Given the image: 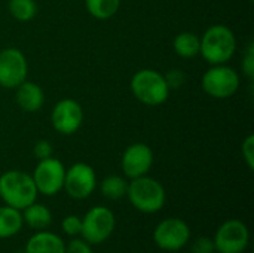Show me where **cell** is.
Returning a JSON list of instances; mask_svg holds the SVG:
<instances>
[{
  "label": "cell",
  "instance_id": "cell-20",
  "mask_svg": "<svg viewBox=\"0 0 254 253\" xmlns=\"http://www.w3.org/2000/svg\"><path fill=\"white\" fill-rule=\"evenodd\" d=\"M85 7L88 13L95 19L106 21L118 13L121 0H85Z\"/></svg>",
  "mask_w": 254,
  "mask_h": 253
},
{
  "label": "cell",
  "instance_id": "cell-10",
  "mask_svg": "<svg viewBox=\"0 0 254 253\" xmlns=\"http://www.w3.org/2000/svg\"><path fill=\"white\" fill-rule=\"evenodd\" d=\"M28 76V61L24 52L9 46L0 51V86L15 89Z\"/></svg>",
  "mask_w": 254,
  "mask_h": 253
},
{
  "label": "cell",
  "instance_id": "cell-26",
  "mask_svg": "<svg viewBox=\"0 0 254 253\" xmlns=\"http://www.w3.org/2000/svg\"><path fill=\"white\" fill-rule=\"evenodd\" d=\"M52 154H54V148H52V145H51L49 140L40 139V140H37V142L34 143V146H33V155L36 157L37 161L46 160V158L52 157Z\"/></svg>",
  "mask_w": 254,
  "mask_h": 253
},
{
  "label": "cell",
  "instance_id": "cell-5",
  "mask_svg": "<svg viewBox=\"0 0 254 253\" xmlns=\"http://www.w3.org/2000/svg\"><path fill=\"white\" fill-rule=\"evenodd\" d=\"M241 85L240 73L228 64H214L201 78L202 91L216 100H226L237 94Z\"/></svg>",
  "mask_w": 254,
  "mask_h": 253
},
{
  "label": "cell",
  "instance_id": "cell-25",
  "mask_svg": "<svg viewBox=\"0 0 254 253\" xmlns=\"http://www.w3.org/2000/svg\"><path fill=\"white\" fill-rule=\"evenodd\" d=\"M164 76L170 89H179L186 82V73L182 69H171Z\"/></svg>",
  "mask_w": 254,
  "mask_h": 253
},
{
  "label": "cell",
  "instance_id": "cell-11",
  "mask_svg": "<svg viewBox=\"0 0 254 253\" xmlns=\"http://www.w3.org/2000/svg\"><path fill=\"white\" fill-rule=\"evenodd\" d=\"M97 188V174L95 170L86 163H74L65 169L64 177V191L73 200H85Z\"/></svg>",
  "mask_w": 254,
  "mask_h": 253
},
{
  "label": "cell",
  "instance_id": "cell-29",
  "mask_svg": "<svg viewBox=\"0 0 254 253\" xmlns=\"http://www.w3.org/2000/svg\"><path fill=\"white\" fill-rule=\"evenodd\" d=\"M249 1H253V0H249Z\"/></svg>",
  "mask_w": 254,
  "mask_h": 253
},
{
  "label": "cell",
  "instance_id": "cell-12",
  "mask_svg": "<svg viewBox=\"0 0 254 253\" xmlns=\"http://www.w3.org/2000/svg\"><path fill=\"white\" fill-rule=\"evenodd\" d=\"M83 109L74 98H63L57 101L51 112L52 128L63 136H73L83 124Z\"/></svg>",
  "mask_w": 254,
  "mask_h": 253
},
{
  "label": "cell",
  "instance_id": "cell-14",
  "mask_svg": "<svg viewBox=\"0 0 254 253\" xmlns=\"http://www.w3.org/2000/svg\"><path fill=\"white\" fill-rule=\"evenodd\" d=\"M15 101L21 110L27 113H36L45 104V92L40 85L27 79L15 88Z\"/></svg>",
  "mask_w": 254,
  "mask_h": 253
},
{
  "label": "cell",
  "instance_id": "cell-8",
  "mask_svg": "<svg viewBox=\"0 0 254 253\" xmlns=\"http://www.w3.org/2000/svg\"><path fill=\"white\" fill-rule=\"evenodd\" d=\"M190 240V228L180 218H167L153 230L155 245L165 252H179Z\"/></svg>",
  "mask_w": 254,
  "mask_h": 253
},
{
  "label": "cell",
  "instance_id": "cell-7",
  "mask_svg": "<svg viewBox=\"0 0 254 253\" xmlns=\"http://www.w3.org/2000/svg\"><path fill=\"white\" fill-rule=\"evenodd\" d=\"M31 177L39 194L45 197H54L64 188L65 167L58 158L49 157L37 163Z\"/></svg>",
  "mask_w": 254,
  "mask_h": 253
},
{
  "label": "cell",
  "instance_id": "cell-27",
  "mask_svg": "<svg viewBox=\"0 0 254 253\" xmlns=\"http://www.w3.org/2000/svg\"><path fill=\"white\" fill-rule=\"evenodd\" d=\"M65 253H94L88 242L82 237H73L68 243H65Z\"/></svg>",
  "mask_w": 254,
  "mask_h": 253
},
{
  "label": "cell",
  "instance_id": "cell-4",
  "mask_svg": "<svg viewBox=\"0 0 254 253\" xmlns=\"http://www.w3.org/2000/svg\"><path fill=\"white\" fill-rule=\"evenodd\" d=\"M129 88L135 100L155 107L164 104L170 97V88L165 76L155 69H141L131 78Z\"/></svg>",
  "mask_w": 254,
  "mask_h": 253
},
{
  "label": "cell",
  "instance_id": "cell-22",
  "mask_svg": "<svg viewBox=\"0 0 254 253\" xmlns=\"http://www.w3.org/2000/svg\"><path fill=\"white\" fill-rule=\"evenodd\" d=\"M61 230L65 236L68 237H80V231H82V218L76 216V215H68L63 219L61 222Z\"/></svg>",
  "mask_w": 254,
  "mask_h": 253
},
{
  "label": "cell",
  "instance_id": "cell-1",
  "mask_svg": "<svg viewBox=\"0 0 254 253\" xmlns=\"http://www.w3.org/2000/svg\"><path fill=\"white\" fill-rule=\"evenodd\" d=\"M237 51L235 33L225 24L210 25L199 36V55L210 64H228Z\"/></svg>",
  "mask_w": 254,
  "mask_h": 253
},
{
  "label": "cell",
  "instance_id": "cell-18",
  "mask_svg": "<svg viewBox=\"0 0 254 253\" xmlns=\"http://www.w3.org/2000/svg\"><path fill=\"white\" fill-rule=\"evenodd\" d=\"M173 48L180 58H193L199 55V36L192 31H182L174 37Z\"/></svg>",
  "mask_w": 254,
  "mask_h": 253
},
{
  "label": "cell",
  "instance_id": "cell-9",
  "mask_svg": "<svg viewBox=\"0 0 254 253\" xmlns=\"http://www.w3.org/2000/svg\"><path fill=\"white\" fill-rule=\"evenodd\" d=\"M213 242L217 253H244L250 243V231L243 221L228 219L217 228Z\"/></svg>",
  "mask_w": 254,
  "mask_h": 253
},
{
  "label": "cell",
  "instance_id": "cell-16",
  "mask_svg": "<svg viewBox=\"0 0 254 253\" xmlns=\"http://www.w3.org/2000/svg\"><path fill=\"white\" fill-rule=\"evenodd\" d=\"M21 215H22L24 224H27L31 230H36V231L46 230L52 224V213L49 207L37 201L31 203L24 210H21Z\"/></svg>",
  "mask_w": 254,
  "mask_h": 253
},
{
  "label": "cell",
  "instance_id": "cell-21",
  "mask_svg": "<svg viewBox=\"0 0 254 253\" xmlns=\"http://www.w3.org/2000/svg\"><path fill=\"white\" fill-rule=\"evenodd\" d=\"M7 9L10 16L19 22L31 21L37 15L36 0H9Z\"/></svg>",
  "mask_w": 254,
  "mask_h": 253
},
{
  "label": "cell",
  "instance_id": "cell-28",
  "mask_svg": "<svg viewBox=\"0 0 254 253\" xmlns=\"http://www.w3.org/2000/svg\"><path fill=\"white\" fill-rule=\"evenodd\" d=\"M192 253H216L213 239H210V237H198L192 243Z\"/></svg>",
  "mask_w": 254,
  "mask_h": 253
},
{
  "label": "cell",
  "instance_id": "cell-24",
  "mask_svg": "<svg viewBox=\"0 0 254 253\" xmlns=\"http://www.w3.org/2000/svg\"><path fill=\"white\" fill-rule=\"evenodd\" d=\"M241 154H243V160L247 164L249 170L254 169V136L249 134L241 145Z\"/></svg>",
  "mask_w": 254,
  "mask_h": 253
},
{
  "label": "cell",
  "instance_id": "cell-13",
  "mask_svg": "<svg viewBox=\"0 0 254 253\" xmlns=\"http://www.w3.org/2000/svg\"><path fill=\"white\" fill-rule=\"evenodd\" d=\"M153 160H155L153 151L146 143L138 142L129 145L124 151L121 158V167L124 176L129 180L146 176L153 166Z\"/></svg>",
  "mask_w": 254,
  "mask_h": 253
},
{
  "label": "cell",
  "instance_id": "cell-15",
  "mask_svg": "<svg viewBox=\"0 0 254 253\" xmlns=\"http://www.w3.org/2000/svg\"><path fill=\"white\" fill-rule=\"evenodd\" d=\"M25 253H65V243L61 236L42 230L28 239Z\"/></svg>",
  "mask_w": 254,
  "mask_h": 253
},
{
  "label": "cell",
  "instance_id": "cell-3",
  "mask_svg": "<svg viewBox=\"0 0 254 253\" xmlns=\"http://www.w3.org/2000/svg\"><path fill=\"white\" fill-rule=\"evenodd\" d=\"M127 197L135 210L147 215L158 213L167 201V192L162 183L147 174L128 182Z\"/></svg>",
  "mask_w": 254,
  "mask_h": 253
},
{
  "label": "cell",
  "instance_id": "cell-2",
  "mask_svg": "<svg viewBox=\"0 0 254 253\" xmlns=\"http://www.w3.org/2000/svg\"><path fill=\"white\" fill-rule=\"evenodd\" d=\"M37 195L31 174L21 170H7L0 174V198L6 206L24 210L37 201Z\"/></svg>",
  "mask_w": 254,
  "mask_h": 253
},
{
  "label": "cell",
  "instance_id": "cell-17",
  "mask_svg": "<svg viewBox=\"0 0 254 253\" xmlns=\"http://www.w3.org/2000/svg\"><path fill=\"white\" fill-rule=\"evenodd\" d=\"M24 225L21 210L10 206H0V239H10L16 236Z\"/></svg>",
  "mask_w": 254,
  "mask_h": 253
},
{
  "label": "cell",
  "instance_id": "cell-19",
  "mask_svg": "<svg viewBox=\"0 0 254 253\" xmlns=\"http://www.w3.org/2000/svg\"><path fill=\"white\" fill-rule=\"evenodd\" d=\"M100 191L104 198H107L110 201H118V200L127 197L128 180H127V177L119 176V174L106 176L100 183Z\"/></svg>",
  "mask_w": 254,
  "mask_h": 253
},
{
  "label": "cell",
  "instance_id": "cell-23",
  "mask_svg": "<svg viewBox=\"0 0 254 253\" xmlns=\"http://www.w3.org/2000/svg\"><path fill=\"white\" fill-rule=\"evenodd\" d=\"M241 69H243V75L253 81L254 79V43L250 42L246 48L244 57H243V63H241Z\"/></svg>",
  "mask_w": 254,
  "mask_h": 253
},
{
  "label": "cell",
  "instance_id": "cell-6",
  "mask_svg": "<svg viewBox=\"0 0 254 253\" xmlns=\"http://www.w3.org/2000/svg\"><path fill=\"white\" fill-rule=\"evenodd\" d=\"M116 228L115 213L106 206L91 207L82 218L80 237L92 245H101L107 242Z\"/></svg>",
  "mask_w": 254,
  "mask_h": 253
}]
</instances>
